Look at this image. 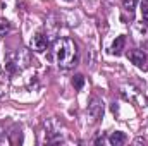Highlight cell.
Wrapping results in <instances>:
<instances>
[{
    "label": "cell",
    "instance_id": "8992f818",
    "mask_svg": "<svg viewBox=\"0 0 148 146\" xmlns=\"http://www.w3.org/2000/svg\"><path fill=\"white\" fill-rule=\"evenodd\" d=\"M124 45H126V38L124 36H117L115 38V41H114V45H112V53L121 55L122 50H124Z\"/></svg>",
    "mask_w": 148,
    "mask_h": 146
},
{
    "label": "cell",
    "instance_id": "ba28073f",
    "mask_svg": "<svg viewBox=\"0 0 148 146\" xmlns=\"http://www.w3.org/2000/svg\"><path fill=\"white\" fill-rule=\"evenodd\" d=\"M73 86H74V89H83V86H84V76L83 74H76L73 77Z\"/></svg>",
    "mask_w": 148,
    "mask_h": 146
},
{
    "label": "cell",
    "instance_id": "3957f363",
    "mask_svg": "<svg viewBox=\"0 0 148 146\" xmlns=\"http://www.w3.org/2000/svg\"><path fill=\"white\" fill-rule=\"evenodd\" d=\"M31 48L35 52H45L48 48V36L43 33H36L31 38Z\"/></svg>",
    "mask_w": 148,
    "mask_h": 146
},
{
    "label": "cell",
    "instance_id": "5b68a950",
    "mask_svg": "<svg viewBox=\"0 0 148 146\" xmlns=\"http://www.w3.org/2000/svg\"><path fill=\"white\" fill-rule=\"evenodd\" d=\"M126 134L122 132V131H115V132H112L110 138H109V143H110L112 146H121L126 143Z\"/></svg>",
    "mask_w": 148,
    "mask_h": 146
},
{
    "label": "cell",
    "instance_id": "7a4b0ae2",
    "mask_svg": "<svg viewBox=\"0 0 148 146\" xmlns=\"http://www.w3.org/2000/svg\"><path fill=\"white\" fill-rule=\"evenodd\" d=\"M103 112H105V105H103V100L98 98V96H93L90 100V105H88V115L93 122L100 120L103 117Z\"/></svg>",
    "mask_w": 148,
    "mask_h": 146
},
{
    "label": "cell",
    "instance_id": "277c9868",
    "mask_svg": "<svg viewBox=\"0 0 148 146\" xmlns=\"http://www.w3.org/2000/svg\"><path fill=\"white\" fill-rule=\"evenodd\" d=\"M127 59H129L136 67H143V64L147 62V55L143 53V50H129V52H127Z\"/></svg>",
    "mask_w": 148,
    "mask_h": 146
},
{
    "label": "cell",
    "instance_id": "52a82bcc",
    "mask_svg": "<svg viewBox=\"0 0 148 146\" xmlns=\"http://www.w3.org/2000/svg\"><path fill=\"white\" fill-rule=\"evenodd\" d=\"M136 5H138V0H122V7L129 14H133L136 10Z\"/></svg>",
    "mask_w": 148,
    "mask_h": 146
},
{
    "label": "cell",
    "instance_id": "6da1fadb",
    "mask_svg": "<svg viewBox=\"0 0 148 146\" xmlns=\"http://www.w3.org/2000/svg\"><path fill=\"white\" fill-rule=\"evenodd\" d=\"M50 60H55V64L60 69H71L77 62V46L71 38H60L53 43Z\"/></svg>",
    "mask_w": 148,
    "mask_h": 146
},
{
    "label": "cell",
    "instance_id": "8fae6325",
    "mask_svg": "<svg viewBox=\"0 0 148 146\" xmlns=\"http://www.w3.org/2000/svg\"><path fill=\"white\" fill-rule=\"evenodd\" d=\"M66 2H71V0H66Z\"/></svg>",
    "mask_w": 148,
    "mask_h": 146
},
{
    "label": "cell",
    "instance_id": "30bf717a",
    "mask_svg": "<svg viewBox=\"0 0 148 146\" xmlns=\"http://www.w3.org/2000/svg\"><path fill=\"white\" fill-rule=\"evenodd\" d=\"M2 134H3V129H2V127H0V136H2Z\"/></svg>",
    "mask_w": 148,
    "mask_h": 146
},
{
    "label": "cell",
    "instance_id": "9c48e42d",
    "mask_svg": "<svg viewBox=\"0 0 148 146\" xmlns=\"http://www.w3.org/2000/svg\"><path fill=\"white\" fill-rule=\"evenodd\" d=\"M10 33V24L7 23V21H2L0 23V36H5V35H9Z\"/></svg>",
    "mask_w": 148,
    "mask_h": 146
}]
</instances>
